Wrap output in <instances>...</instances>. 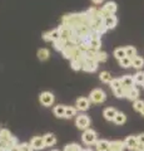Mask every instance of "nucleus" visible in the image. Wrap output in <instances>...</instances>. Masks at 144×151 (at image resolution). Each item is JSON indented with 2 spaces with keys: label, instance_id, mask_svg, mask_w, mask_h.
<instances>
[{
  "label": "nucleus",
  "instance_id": "nucleus-2",
  "mask_svg": "<svg viewBox=\"0 0 144 151\" xmlns=\"http://www.w3.org/2000/svg\"><path fill=\"white\" fill-rule=\"evenodd\" d=\"M82 141L88 146L95 145L96 141H98L96 140V132L94 130H92V129L85 130L84 132H83V135H82Z\"/></svg>",
  "mask_w": 144,
  "mask_h": 151
},
{
  "label": "nucleus",
  "instance_id": "nucleus-8",
  "mask_svg": "<svg viewBox=\"0 0 144 151\" xmlns=\"http://www.w3.org/2000/svg\"><path fill=\"white\" fill-rule=\"evenodd\" d=\"M43 39L45 42H55V40H59L60 39V30L59 28L58 29H53L50 32H45L43 34Z\"/></svg>",
  "mask_w": 144,
  "mask_h": 151
},
{
  "label": "nucleus",
  "instance_id": "nucleus-12",
  "mask_svg": "<svg viewBox=\"0 0 144 151\" xmlns=\"http://www.w3.org/2000/svg\"><path fill=\"white\" fill-rule=\"evenodd\" d=\"M90 106V100H88L87 97H79L75 102V107L79 111H87Z\"/></svg>",
  "mask_w": 144,
  "mask_h": 151
},
{
  "label": "nucleus",
  "instance_id": "nucleus-4",
  "mask_svg": "<svg viewBox=\"0 0 144 151\" xmlns=\"http://www.w3.org/2000/svg\"><path fill=\"white\" fill-rule=\"evenodd\" d=\"M117 4H115L114 1H108L105 4V5L100 9V14H101V17H103L104 19L106 17H110V15H114L115 12H117Z\"/></svg>",
  "mask_w": 144,
  "mask_h": 151
},
{
  "label": "nucleus",
  "instance_id": "nucleus-17",
  "mask_svg": "<svg viewBox=\"0 0 144 151\" xmlns=\"http://www.w3.org/2000/svg\"><path fill=\"white\" fill-rule=\"evenodd\" d=\"M43 137H44V142H45L46 147H50V146H54L57 144V136L54 134H46Z\"/></svg>",
  "mask_w": 144,
  "mask_h": 151
},
{
  "label": "nucleus",
  "instance_id": "nucleus-3",
  "mask_svg": "<svg viewBox=\"0 0 144 151\" xmlns=\"http://www.w3.org/2000/svg\"><path fill=\"white\" fill-rule=\"evenodd\" d=\"M105 98H106V94L103 89H100V88L93 89L90 92V96H89V100L94 103H103L105 101Z\"/></svg>",
  "mask_w": 144,
  "mask_h": 151
},
{
  "label": "nucleus",
  "instance_id": "nucleus-33",
  "mask_svg": "<svg viewBox=\"0 0 144 151\" xmlns=\"http://www.w3.org/2000/svg\"><path fill=\"white\" fill-rule=\"evenodd\" d=\"M108 59V54L105 53V52H101L99 50L98 53H96V57H95V60L98 63H101V62H105V60Z\"/></svg>",
  "mask_w": 144,
  "mask_h": 151
},
{
  "label": "nucleus",
  "instance_id": "nucleus-11",
  "mask_svg": "<svg viewBox=\"0 0 144 151\" xmlns=\"http://www.w3.org/2000/svg\"><path fill=\"white\" fill-rule=\"evenodd\" d=\"M124 144H125V149H128L129 151H135L137 146H138L137 136H128V137L124 140Z\"/></svg>",
  "mask_w": 144,
  "mask_h": 151
},
{
  "label": "nucleus",
  "instance_id": "nucleus-22",
  "mask_svg": "<svg viewBox=\"0 0 144 151\" xmlns=\"http://www.w3.org/2000/svg\"><path fill=\"white\" fill-rule=\"evenodd\" d=\"M127 98L129 101H137V100H139V91L135 88V87H133L131 91H129V93H128V96H127Z\"/></svg>",
  "mask_w": 144,
  "mask_h": 151
},
{
  "label": "nucleus",
  "instance_id": "nucleus-43",
  "mask_svg": "<svg viewBox=\"0 0 144 151\" xmlns=\"http://www.w3.org/2000/svg\"><path fill=\"white\" fill-rule=\"evenodd\" d=\"M92 1L94 3V4H101V3L104 1V0H92Z\"/></svg>",
  "mask_w": 144,
  "mask_h": 151
},
{
  "label": "nucleus",
  "instance_id": "nucleus-40",
  "mask_svg": "<svg viewBox=\"0 0 144 151\" xmlns=\"http://www.w3.org/2000/svg\"><path fill=\"white\" fill-rule=\"evenodd\" d=\"M8 147H9L8 141H5V140H0V149H1L3 151H8Z\"/></svg>",
  "mask_w": 144,
  "mask_h": 151
},
{
  "label": "nucleus",
  "instance_id": "nucleus-16",
  "mask_svg": "<svg viewBox=\"0 0 144 151\" xmlns=\"http://www.w3.org/2000/svg\"><path fill=\"white\" fill-rule=\"evenodd\" d=\"M65 110H67V107L64 105H58L53 108V113L58 119H64V117H65Z\"/></svg>",
  "mask_w": 144,
  "mask_h": 151
},
{
  "label": "nucleus",
  "instance_id": "nucleus-21",
  "mask_svg": "<svg viewBox=\"0 0 144 151\" xmlns=\"http://www.w3.org/2000/svg\"><path fill=\"white\" fill-rule=\"evenodd\" d=\"M143 65H144V59L142 58V57L137 55L135 58L132 59V67L137 68V69H140V68H143Z\"/></svg>",
  "mask_w": 144,
  "mask_h": 151
},
{
  "label": "nucleus",
  "instance_id": "nucleus-23",
  "mask_svg": "<svg viewBox=\"0 0 144 151\" xmlns=\"http://www.w3.org/2000/svg\"><path fill=\"white\" fill-rule=\"evenodd\" d=\"M125 121H127V116H125L123 112H118V115L115 116V119H114L113 122H114L115 125H119L120 126V125H124Z\"/></svg>",
  "mask_w": 144,
  "mask_h": 151
},
{
  "label": "nucleus",
  "instance_id": "nucleus-13",
  "mask_svg": "<svg viewBox=\"0 0 144 151\" xmlns=\"http://www.w3.org/2000/svg\"><path fill=\"white\" fill-rule=\"evenodd\" d=\"M124 149H125L124 141L120 140L109 141V151H124Z\"/></svg>",
  "mask_w": 144,
  "mask_h": 151
},
{
  "label": "nucleus",
  "instance_id": "nucleus-19",
  "mask_svg": "<svg viewBox=\"0 0 144 151\" xmlns=\"http://www.w3.org/2000/svg\"><path fill=\"white\" fill-rule=\"evenodd\" d=\"M96 151H109V141L106 140H99L95 144Z\"/></svg>",
  "mask_w": 144,
  "mask_h": 151
},
{
  "label": "nucleus",
  "instance_id": "nucleus-28",
  "mask_svg": "<svg viewBox=\"0 0 144 151\" xmlns=\"http://www.w3.org/2000/svg\"><path fill=\"white\" fill-rule=\"evenodd\" d=\"M114 57L118 60L125 58V57H127V53H125V48H117V49H114Z\"/></svg>",
  "mask_w": 144,
  "mask_h": 151
},
{
  "label": "nucleus",
  "instance_id": "nucleus-20",
  "mask_svg": "<svg viewBox=\"0 0 144 151\" xmlns=\"http://www.w3.org/2000/svg\"><path fill=\"white\" fill-rule=\"evenodd\" d=\"M36 55H38V58L40 60H46L50 55V52L46 48H40V49H38V52H36Z\"/></svg>",
  "mask_w": 144,
  "mask_h": 151
},
{
  "label": "nucleus",
  "instance_id": "nucleus-14",
  "mask_svg": "<svg viewBox=\"0 0 144 151\" xmlns=\"http://www.w3.org/2000/svg\"><path fill=\"white\" fill-rule=\"evenodd\" d=\"M118 115V111L115 110V108L113 107H106L105 110L103 111V116H104V119L106 121H114L115 119V116Z\"/></svg>",
  "mask_w": 144,
  "mask_h": 151
},
{
  "label": "nucleus",
  "instance_id": "nucleus-42",
  "mask_svg": "<svg viewBox=\"0 0 144 151\" xmlns=\"http://www.w3.org/2000/svg\"><path fill=\"white\" fill-rule=\"evenodd\" d=\"M135 151H144V145H143V144H138Z\"/></svg>",
  "mask_w": 144,
  "mask_h": 151
},
{
  "label": "nucleus",
  "instance_id": "nucleus-5",
  "mask_svg": "<svg viewBox=\"0 0 144 151\" xmlns=\"http://www.w3.org/2000/svg\"><path fill=\"white\" fill-rule=\"evenodd\" d=\"M75 126L79 130L85 131L89 129V126H90V119L87 115H79L75 119Z\"/></svg>",
  "mask_w": 144,
  "mask_h": 151
},
{
  "label": "nucleus",
  "instance_id": "nucleus-29",
  "mask_svg": "<svg viewBox=\"0 0 144 151\" xmlns=\"http://www.w3.org/2000/svg\"><path fill=\"white\" fill-rule=\"evenodd\" d=\"M134 77V82H135V84H144V72H142V70H139L138 73H135L133 76Z\"/></svg>",
  "mask_w": 144,
  "mask_h": 151
},
{
  "label": "nucleus",
  "instance_id": "nucleus-10",
  "mask_svg": "<svg viewBox=\"0 0 144 151\" xmlns=\"http://www.w3.org/2000/svg\"><path fill=\"white\" fill-rule=\"evenodd\" d=\"M30 145L33 146L34 150H38V151L46 147L43 136H35V137H33V139H31V141H30Z\"/></svg>",
  "mask_w": 144,
  "mask_h": 151
},
{
  "label": "nucleus",
  "instance_id": "nucleus-30",
  "mask_svg": "<svg viewBox=\"0 0 144 151\" xmlns=\"http://www.w3.org/2000/svg\"><path fill=\"white\" fill-rule=\"evenodd\" d=\"M75 115H77V107L69 106L65 110V117H64V119H72V117H74Z\"/></svg>",
  "mask_w": 144,
  "mask_h": 151
},
{
  "label": "nucleus",
  "instance_id": "nucleus-6",
  "mask_svg": "<svg viewBox=\"0 0 144 151\" xmlns=\"http://www.w3.org/2000/svg\"><path fill=\"white\" fill-rule=\"evenodd\" d=\"M82 63H83V70H85V72H94V70H96L99 64L95 59H90V58H87V57L83 58Z\"/></svg>",
  "mask_w": 144,
  "mask_h": 151
},
{
  "label": "nucleus",
  "instance_id": "nucleus-36",
  "mask_svg": "<svg viewBox=\"0 0 144 151\" xmlns=\"http://www.w3.org/2000/svg\"><path fill=\"white\" fill-rule=\"evenodd\" d=\"M119 64L122 65L123 68H129V67H132V58H129V57H125V58H123V59L119 60Z\"/></svg>",
  "mask_w": 144,
  "mask_h": 151
},
{
  "label": "nucleus",
  "instance_id": "nucleus-39",
  "mask_svg": "<svg viewBox=\"0 0 144 151\" xmlns=\"http://www.w3.org/2000/svg\"><path fill=\"white\" fill-rule=\"evenodd\" d=\"M8 145H9V147H8V151H9L10 149H13V147H15V146L19 145V142H18V139L15 137V136H13V137L8 141Z\"/></svg>",
  "mask_w": 144,
  "mask_h": 151
},
{
  "label": "nucleus",
  "instance_id": "nucleus-27",
  "mask_svg": "<svg viewBox=\"0 0 144 151\" xmlns=\"http://www.w3.org/2000/svg\"><path fill=\"white\" fill-rule=\"evenodd\" d=\"M89 45H90V49H93V50H100L101 40L100 39H90Z\"/></svg>",
  "mask_w": 144,
  "mask_h": 151
},
{
  "label": "nucleus",
  "instance_id": "nucleus-41",
  "mask_svg": "<svg viewBox=\"0 0 144 151\" xmlns=\"http://www.w3.org/2000/svg\"><path fill=\"white\" fill-rule=\"evenodd\" d=\"M137 139H138V144H143L144 145V132H142L139 136H137Z\"/></svg>",
  "mask_w": 144,
  "mask_h": 151
},
{
  "label": "nucleus",
  "instance_id": "nucleus-47",
  "mask_svg": "<svg viewBox=\"0 0 144 151\" xmlns=\"http://www.w3.org/2000/svg\"><path fill=\"white\" fill-rule=\"evenodd\" d=\"M143 87H144V84H143Z\"/></svg>",
  "mask_w": 144,
  "mask_h": 151
},
{
  "label": "nucleus",
  "instance_id": "nucleus-9",
  "mask_svg": "<svg viewBox=\"0 0 144 151\" xmlns=\"http://www.w3.org/2000/svg\"><path fill=\"white\" fill-rule=\"evenodd\" d=\"M59 30H60V39L64 40V42H70V38L73 35V29H70V28H68L65 25H60L59 27Z\"/></svg>",
  "mask_w": 144,
  "mask_h": 151
},
{
  "label": "nucleus",
  "instance_id": "nucleus-38",
  "mask_svg": "<svg viewBox=\"0 0 144 151\" xmlns=\"http://www.w3.org/2000/svg\"><path fill=\"white\" fill-rule=\"evenodd\" d=\"M19 149L20 151H33V146L30 145V142H23V144H19Z\"/></svg>",
  "mask_w": 144,
  "mask_h": 151
},
{
  "label": "nucleus",
  "instance_id": "nucleus-31",
  "mask_svg": "<svg viewBox=\"0 0 144 151\" xmlns=\"http://www.w3.org/2000/svg\"><path fill=\"white\" fill-rule=\"evenodd\" d=\"M70 67L73 70H80L83 69V63L79 59H74V60H70Z\"/></svg>",
  "mask_w": 144,
  "mask_h": 151
},
{
  "label": "nucleus",
  "instance_id": "nucleus-15",
  "mask_svg": "<svg viewBox=\"0 0 144 151\" xmlns=\"http://www.w3.org/2000/svg\"><path fill=\"white\" fill-rule=\"evenodd\" d=\"M117 24H118V18L115 17V15L106 17L104 19V25H105L106 29H114Z\"/></svg>",
  "mask_w": 144,
  "mask_h": 151
},
{
  "label": "nucleus",
  "instance_id": "nucleus-7",
  "mask_svg": "<svg viewBox=\"0 0 144 151\" xmlns=\"http://www.w3.org/2000/svg\"><path fill=\"white\" fill-rule=\"evenodd\" d=\"M39 101H40V103L43 106L49 107V106H52L54 103V94L52 92H48V91L41 92L40 96H39Z\"/></svg>",
  "mask_w": 144,
  "mask_h": 151
},
{
  "label": "nucleus",
  "instance_id": "nucleus-25",
  "mask_svg": "<svg viewBox=\"0 0 144 151\" xmlns=\"http://www.w3.org/2000/svg\"><path fill=\"white\" fill-rule=\"evenodd\" d=\"M53 43H54V48L57 49V50H59V52H63L64 49H65V47L69 44L68 42H64V40H62V39L55 40V42H53Z\"/></svg>",
  "mask_w": 144,
  "mask_h": 151
},
{
  "label": "nucleus",
  "instance_id": "nucleus-46",
  "mask_svg": "<svg viewBox=\"0 0 144 151\" xmlns=\"http://www.w3.org/2000/svg\"><path fill=\"white\" fill-rule=\"evenodd\" d=\"M52 151H59V150H52Z\"/></svg>",
  "mask_w": 144,
  "mask_h": 151
},
{
  "label": "nucleus",
  "instance_id": "nucleus-34",
  "mask_svg": "<svg viewBox=\"0 0 144 151\" xmlns=\"http://www.w3.org/2000/svg\"><path fill=\"white\" fill-rule=\"evenodd\" d=\"M64 151H83V149L78 144H69L64 147Z\"/></svg>",
  "mask_w": 144,
  "mask_h": 151
},
{
  "label": "nucleus",
  "instance_id": "nucleus-24",
  "mask_svg": "<svg viewBox=\"0 0 144 151\" xmlns=\"http://www.w3.org/2000/svg\"><path fill=\"white\" fill-rule=\"evenodd\" d=\"M99 78L100 81L103 83H110L111 81H113V77H111V74L109 72H106V70H104V72H101L99 74Z\"/></svg>",
  "mask_w": 144,
  "mask_h": 151
},
{
  "label": "nucleus",
  "instance_id": "nucleus-44",
  "mask_svg": "<svg viewBox=\"0 0 144 151\" xmlns=\"http://www.w3.org/2000/svg\"><path fill=\"white\" fill-rule=\"evenodd\" d=\"M83 151H93L90 147H87V149H83Z\"/></svg>",
  "mask_w": 144,
  "mask_h": 151
},
{
  "label": "nucleus",
  "instance_id": "nucleus-37",
  "mask_svg": "<svg viewBox=\"0 0 144 151\" xmlns=\"http://www.w3.org/2000/svg\"><path fill=\"white\" fill-rule=\"evenodd\" d=\"M110 87H111V89H118V88H120L122 87V79H119V78H113V81H111L110 83Z\"/></svg>",
  "mask_w": 144,
  "mask_h": 151
},
{
  "label": "nucleus",
  "instance_id": "nucleus-18",
  "mask_svg": "<svg viewBox=\"0 0 144 151\" xmlns=\"http://www.w3.org/2000/svg\"><path fill=\"white\" fill-rule=\"evenodd\" d=\"M135 84V82H134V77L133 76H124V77L122 78V86L123 87H128V88H132V87H135L134 86Z\"/></svg>",
  "mask_w": 144,
  "mask_h": 151
},
{
  "label": "nucleus",
  "instance_id": "nucleus-26",
  "mask_svg": "<svg viewBox=\"0 0 144 151\" xmlns=\"http://www.w3.org/2000/svg\"><path fill=\"white\" fill-rule=\"evenodd\" d=\"M13 137L11 132L9 131L8 129H1L0 130V140H5V141H9Z\"/></svg>",
  "mask_w": 144,
  "mask_h": 151
},
{
  "label": "nucleus",
  "instance_id": "nucleus-1",
  "mask_svg": "<svg viewBox=\"0 0 144 151\" xmlns=\"http://www.w3.org/2000/svg\"><path fill=\"white\" fill-rule=\"evenodd\" d=\"M62 53H63L64 58L70 59V60H74V59L83 60V58H84V53L78 48V45H74V44H70V43L65 47V49H64Z\"/></svg>",
  "mask_w": 144,
  "mask_h": 151
},
{
  "label": "nucleus",
  "instance_id": "nucleus-45",
  "mask_svg": "<svg viewBox=\"0 0 144 151\" xmlns=\"http://www.w3.org/2000/svg\"><path fill=\"white\" fill-rule=\"evenodd\" d=\"M140 113H142V116L144 117V108H143V110H142V112H140Z\"/></svg>",
  "mask_w": 144,
  "mask_h": 151
},
{
  "label": "nucleus",
  "instance_id": "nucleus-32",
  "mask_svg": "<svg viewBox=\"0 0 144 151\" xmlns=\"http://www.w3.org/2000/svg\"><path fill=\"white\" fill-rule=\"evenodd\" d=\"M125 53H127V57H129V58H135L137 57V49L134 48V47H132V45H129V47H127L125 48Z\"/></svg>",
  "mask_w": 144,
  "mask_h": 151
},
{
  "label": "nucleus",
  "instance_id": "nucleus-35",
  "mask_svg": "<svg viewBox=\"0 0 144 151\" xmlns=\"http://www.w3.org/2000/svg\"><path fill=\"white\" fill-rule=\"evenodd\" d=\"M133 108H134V111H137V112H142V110L144 108V101H142V100L134 101L133 102Z\"/></svg>",
  "mask_w": 144,
  "mask_h": 151
}]
</instances>
